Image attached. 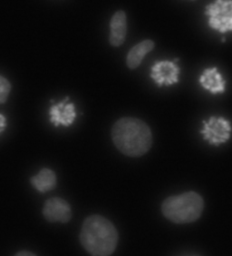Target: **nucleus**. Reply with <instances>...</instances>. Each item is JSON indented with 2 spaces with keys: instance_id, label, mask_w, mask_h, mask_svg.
<instances>
[{
  "instance_id": "nucleus-10",
  "label": "nucleus",
  "mask_w": 232,
  "mask_h": 256,
  "mask_svg": "<svg viewBox=\"0 0 232 256\" xmlns=\"http://www.w3.org/2000/svg\"><path fill=\"white\" fill-rule=\"evenodd\" d=\"M199 82L204 89L211 94H219L225 90V81L216 67L206 69L199 77Z\"/></svg>"
},
{
  "instance_id": "nucleus-13",
  "label": "nucleus",
  "mask_w": 232,
  "mask_h": 256,
  "mask_svg": "<svg viewBox=\"0 0 232 256\" xmlns=\"http://www.w3.org/2000/svg\"><path fill=\"white\" fill-rule=\"evenodd\" d=\"M11 92V84L10 82L0 74V104H5L10 97Z\"/></svg>"
},
{
  "instance_id": "nucleus-3",
  "label": "nucleus",
  "mask_w": 232,
  "mask_h": 256,
  "mask_svg": "<svg viewBox=\"0 0 232 256\" xmlns=\"http://www.w3.org/2000/svg\"><path fill=\"white\" fill-rule=\"evenodd\" d=\"M203 209V198L194 191L169 196L161 204L164 218L180 224L197 221L201 216Z\"/></svg>"
},
{
  "instance_id": "nucleus-12",
  "label": "nucleus",
  "mask_w": 232,
  "mask_h": 256,
  "mask_svg": "<svg viewBox=\"0 0 232 256\" xmlns=\"http://www.w3.org/2000/svg\"><path fill=\"white\" fill-rule=\"evenodd\" d=\"M154 48V43L152 40H144L141 43L133 46L127 54L126 64L130 69H136L142 64V60L148 52L152 51Z\"/></svg>"
},
{
  "instance_id": "nucleus-9",
  "label": "nucleus",
  "mask_w": 232,
  "mask_h": 256,
  "mask_svg": "<svg viewBox=\"0 0 232 256\" xmlns=\"http://www.w3.org/2000/svg\"><path fill=\"white\" fill-rule=\"evenodd\" d=\"M127 34V18L123 11H117L110 22L109 42L111 46L118 48L122 46Z\"/></svg>"
},
{
  "instance_id": "nucleus-5",
  "label": "nucleus",
  "mask_w": 232,
  "mask_h": 256,
  "mask_svg": "<svg viewBox=\"0 0 232 256\" xmlns=\"http://www.w3.org/2000/svg\"><path fill=\"white\" fill-rule=\"evenodd\" d=\"M231 124L223 117H210L204 122V127L200 133L209 144L218 146L227 142L231 135Z\"/></svg>"
},
{
  "instance_id": "nucleus-1",
  "label": "nucleus",
  "mask_w": 232,
  "mask_h": 256,
  "mask_svg": "<svg viewBox=\"0 0 232 256\" xmlns=\"http://www.w3.org/2000/svg\"><path fill=\"white\" fill-rule=\"evenodd\" d=\"M115 147L125 156L138 158L146 154L152 145L151 128L136 118H122L112 128Z\"/></svg>"
},
{
  "instance_id": "nucleus-4",
  "label": "nucleus",
  "mask_w": 232,
  "mask_h": 256,
  "mask_svg": "<svg viewBox=\"0 0 232 256\" xmlns=\"http://www.w3.org/2000/svg\"><path fill=\"white\" fill-rule=\"evenodd\" d=\"M206 16L211 28L219 33L232 31V0H216L206 8Z\"/></svg>"
},
{
  "instance_id": "nucleus-11",
  "label": "nucleus",
  "mask_w": 232,
  "mask_h": 256,
  "mask_svg": "<svg viewBox=\"0 0 232 256\" xmlns=\"http://www.w3.org/2000/svg\"><path fill=\"white\" fill-rule=\"evenodd\" d=\"M30 183L35 190L41 193H46L56 188L57 175L50 168H42L37 175L30 178Z\"/></svg>"
},
{
  "instance_id": "nucleus-14",
  "label": "nucleus",
  "mask_w": 232,
  "mask_h": 256,
  "mask_svg": "<svg viewBox=\"0 0 232 256\" xmlns=\"http://www.w3.org/2000/svg\"><path fill=\"white\" fill-rule=\"evenodd\" d=\"M7 128V118L3 114H0V134Z\"/></svg>"
},
{
  "instance_id": "nucleus-15",
  "label": "nucleus",
  "mask_w": 232,
  "mask_h": 256,
  "mask_svg": "<svg viewBox=\"0 0 232 256\" xmlns=\"http://www.w3.org/2000/svg\"><path fill=\"white\" fill-rule=\"evenodd\" d=\"M15 256H37L33 252L29 251H21L19 252Z\"/></svg>"
},
{
  "instance_id": "nucleus-8",
  "label": "nucleus",
  "mask_w": 232,
  "mask_h": 256,
  "mask_svg": "<svg viewBox=\"0 0 232 256\" xmlns=\"http://www.w3.org/2000/svg\"><path fill=\"white\" fill-rule=\"evenodd\" d=\"M180 68L170 61L157 62L152 68L151 77L158 86H172L179 81Z\"/></svg>"
},
{
  "instance_id": "nucleus-6",
  "label": "nucleus",
  "mask_w": 232,
  "mask_h": 256,
  "mask_svg": "<svg viewBox=\"0 0 232 256\" xmlns=\"http://www.w3.org/2000/svg\"><path fill=\"white\" fill-rule=\"evenodd\" d=\"M43 216L50 223L67 224L71 220L73 214L67 201L61 198H52L44 204Z\"/></svg>"
},
{
  "instance_id": "nucleus-7",
  "label": "nucleus",
  "mask_w": 232,
  "mask_h": 256,
  "mask_svg": "<svg viewBox=\"0 0 232 256\" xmlns=\"http://www.w3.org/2000/svg\"><path fill=\"white\" fill-rule=\"evenodd\" d=\"M48 114L49 120L54 126L70 127L76 119V106L68 99H65L52 105Z\"/></svg>"
},
{
  "instance_id": "nucleus-2",
  "label": "nucleus",
  "mask_w": 232,
  "mask_h": 256,
  "mask_svg": "<svg viewBox=\"0 0 232 256\" xmlns=\"http://www.w3.org/2000/svg\"><path fill=\"white\" fill-rule=\"evenodd\" d=\"M118 232L113 223L99 214L84 221L80 232L81 244L92 256H110L118 244Z\"/></svg>"
}]
</instances>
